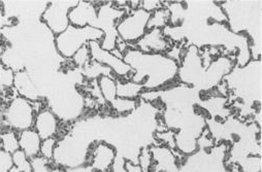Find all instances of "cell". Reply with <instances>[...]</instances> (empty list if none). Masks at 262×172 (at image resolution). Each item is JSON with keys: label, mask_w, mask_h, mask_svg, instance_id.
Returning <instances> with one entry per match:
<instances>
[{"label": "cell", "mask_w": 262, "mask_h": 172, "mask_svg": "<svg viewBox=\"0 0 262 172\" xmlns=\"http://www.w3.org/2000/svg\"><path fill=\"white\" fill-rule=\"evenodd\" d=\"M124 62L131 68L130 81L141 84L145 90L160 88L179 75V64L169 56L149 54L138 48H127L123 54Z\"/></svg>", "instance_id": "obj_1"}, {"label": "cell", "mask_w": 262, "mask_h": 172, "mask_svg": "<svg viewBox=\"0 0 262 172\" xmlns=\"http://www.w3.org/2000/svg\"><path fill=\"white\" fill-rule=\"evenodd\" d=\"M103 32L95 27H75L70 25L62 33L55 36L54 42L59 55L65 59H72L74 55L90 41H101Z\"/></svg>", "instance_id": "obj_2"}, {"label": "cell", "mask_w": 262, "mask_h": 172, "mask_svg": "<svg viewBox=\"0 0 262 172\" xmlns=\"http://www.w3.org/2000/svg\"><path fill=\"white\" fill-rule=\"evenodd\" d=\"M0 114L4 128L20 133L33 128L36 111L32 101L22 96H16L0 111Z\"/></svg>", "instance_id": "obj_3"}, {"label": "cell", "mask_w": 262, "mask_h": 172, "mask_svg": "<svg viewBox=\"0 0 262 172\" xmlns=\"http://www.w3.org/2000/svg\"><path fill=\"white\" fill-rule=\"evenodd\" d=\"M151 13L139 8L124 16L116 25V30L125 43H137L146 33Z\"/></svg>", "instance_id": "obj_4"}, {"label": "cell", "mask_w": 262, "mask_h": 172, "mask_svg": "<svg viewBox=\"0 0 262 172\" xmlns=\"http://www.w3.org/2000/svg\"><path fill=\"white\" fill-rule=\"evenodd\" d=\"M125 16V11L115 8L112 4H103L97 8V22L100 30L103 32V38L100 46L108 52L116 50L119 39L116 25Z\"/></svg>", "instance_id": "obj_5"}, {"label": "cell", "mask_w": 262, "mask_h": 172, "mask_svg": "<svg viewBox=\"0 0 262 172\" xmlns=\"http://www.w3.org/2000/svg\"><path fill=\"white\" fill-rule=\"evenodd\" d=\"M78 3L74 0H59L47 4L45 11L41 13V21L55 36L69 28L71 25L69 13Z\"/></svg>", "instance_id": "obj_6"}, {"label": "cell", "mask_w": 262, "mask_h": 172, "mask_svg": "<svg viewBox=\"0 0 262 172\" xmlns=\"http://www.w3.org/2000/svg\"><path fill=\"white\" fill-rule=\"evenodd\" d=\"M90 50L91 60L108 68L119 78H125L131 75V68L124 62L123 59L118 58L112 52L105 51L100 46V41H90L88 43Z\"/></svg>", "instance_id": "obj_7"}, {"label": "cell", "mask_w": 262, "mask_h": 172, "mask_svg": "<svg viewBox=\"0 0 262 172\" xmlns=\"http://www.w3.org/2000/svg\"><path fill=\"white\" fill-rule=\"evenodd\" d=\"M70 24L75 27L97 28V7L93 3L79 2L69 13Z\"/></svg>", "instance_id": "obj_8"}, {"label": "cell", "mask_w": 262, "mask_h": 172, "mask_svg": "<svg viewBox=\"0 0 262 172\" xmlns=\"http://www.w3.org/2000/svg\"><path fill=\"white\" fill-rule=\"evenodd\" d=\"M116 157V150L112 145L101 141L91 149L89 155L90 165L94 171L108 172Z\"/></svg>", "instance_id": "obj_9"}, {"label": "cell", "mask_w": 262, "mask_h": 172, "mask_svg": "<svg viewBox=\"0 0 262 172\" xmlns=\"http://www.w3.org/2000/svg\"><path fill=\"white\" fill-rule=\"evenodd\" d=\"M33 129L38 133L42 140L55 137L59 129L58 117L52 109H40L35 114Z\"/></svg>", "instance_id": "obj_10"}, {"label": "cell", "mask_w": 262, "mask_h": 172, "mask_svg": "<svg viewBox=\"0 0 262 172\" xmlns=\"http://www.w3.org/2000/svg\"><path fill=\"white\" fill-rule=\"evenodd\" d=\"M137 46L144 53L161 54L168 48V40L161 29H152L137 42Z\"/></svg>", "instance_id": "obj_11"}, {"label": "cell", "mask_w": 262, "mask_h": 172, "mask_svg": "<svg viewBox=\"0 0 262 172\" xmlns=\"http://www.w3.org/2000/svg\"><path fill=\"white\" fill-rule=\"evenodd\" d=\"M181 79L186 83H195L200 81V73H202V62L198 48L191 46L183 62L182 69L179 68Z\"/></svg>", "instance_id": "obj_12"}, {"label": "cell", "mask_w": 262, "mask_h": 172, "mask_svg": "<svg viewBox=\"0 0 262 172\" xmlns=\"http://www.w3.org/2000/svg\"><path fill=\"white\" fill-rule=\"evenodd\" d=\"M42 139L33 129H27L19 133V146L25 155L32 159L40 155V145Z\"/></svg>", "instance_id": "obj_13"}, {"label": "cell", "mask_w": 262, "mask_h": 172, "mask_svg": "<svg viewBox=\"0 0 262 172\" xmlns=\"http://www.w3.org/2000/svg\"><path fill=\"white\" fill-rule=\"evenodd\" d=\"M14 87L17 88L18 93L20 94L19 96H22L30 101L33 100V102L38 99L37 90L25 70H20L15 73Z\"/></svg>", "instance_id": "obj_14"}, {"label": "cell", "mask_w": 262, "mask_h": 172, "mask_svg": "<svg viewBox=\"0 0 262 172\" xmlns=\"http://www.w3.org/2000/svg\"><path fill=\"white\" fill-rule=\"evenodd\" d=\"M96 83L105 102L111 103L117 98V81L112 76H101Z\"/></svg>", "instance_id": "obj_15"}, {"label": "cell", "mask_w": 262, "mask_h": 172, "mask_svg": "<svg viewBox=\"0 0 262 172\" xmlns=\"http://www.w3.org/2000/svg\"><path fill=\"white\" fill-rule=\"evenodd\" d=\"M152 157L158 162L159 166H162V170L164 171V163H166L167 172H177V165L174 157L171 152L165 148H154L150 150Z\"/></svg>", "instance_id": "obj_16"}, {"label": "cell", "mask_w": 262, "mask_h": 172, "mask_svg": "<svg viewBox=\"0 0 262 172\" xmlns=\"http://www.w3.org/2000/svg\"><path fill=\"white\" fill-rule=\"evenodd\" d=\"M145 90L141 84L129 81H117V97L126 98V99H135L138 97L141 92Z\"/></svg>", "instance_id": "obj_17"}, {"label": "cell", "mask_w": 262, "mask_h": 172, "mask_svg": "<svg viewBox=\"0 0 262 172\" xmlns=\"http://www.w3.org/2000/svg\"><path fill=\"white\" fill-rule=\"evenodd\" d=\"M0 148L10 154L19 151V133L12 129L4 128L0 133Z\"/></svg>", "instance_id": "obj_18"}, {"label": "cell", "mask_w": 262, "mask_h": 172, "mask_svg": "<svg viewBox=\"0 0 262 172\" xmlns=\"http://www.w3.org/2000/svg\"><path fill=\"white\" fill-rule=\"evenodd\" d=\"M171 18V13L168 9L161 8L151 14V17L148 22L147 30L152 29H161L162 27H166Z\"/></svg>", "instance_id": "obj_19"}, {"label": "cell", "mask_w": 262, "mask_h": 172, "mask_svg": "<svg viewBox=\"0 0 262 172\" xmlns=\"http://www.w3.org/2000/svg\"><path fill=\"white\" fill-rule=\"evenodd\" d=\"M15 71L7 67L0 61V89L9 90L14 87L15 82Z\"/></svg>", "instance_id": "obj_20"}, {"label": "cell", "mask_w": 262, "mask_h": 172, "mask_svg": "<svg viewBox=\"0 0 262 172\" xmlns=\"http://www.w3.org/2000/svg\"><path fill=\"white\" fill-rule=\"evenodd\" d=\"M110 104L112 108L118 113L130 112L137 107L136 99H126V98H120V97H117Z\"/></svg>", "instance_id": "obj_21"}, {"label": "cell", "mask_w": 262, "mask_h": 172, "mask_svg": "<svg viewBox=\"0 0 262 172\" xmlns=\"http://www.w3.org/2000/svg\"><path fill=\"white\" fill-rule=\"evenodd\" d=\"M13 157V163L14 166L20 171V172H32L31 167V159L28 158L25 153H23L21 150L15 152L12 154Z\"/></svg>", "instance_id": "obj_22"}, {"label": "cell", "mask_w": 262, "mask_h": 172, "mask_svg": "<svg viewBox=\"0 0 262 172\" xmlns=\"http://www.w3.org/2000/svg\"><path fill=\"white\" fill-rule=\"evenodd\" d=\"M72 60L74 61V63L78 66V67H86L90 61H91V56H90V50L88 44L82 46L72 58Z\"/></svg>", "instance_id": "obj_23"}, {"label": "cell", "mask_w": 262, "mask_h": 172, "mask_svg": "<svg viewBox=\"0 0 262 172\" xmlns=\"http://www.w3.org/2000/svg\"><path fill=\"white\" fill-rule=\"evenodd\" d=\"M32 172H54L52 160H48L40 155L31 159Z\"/></svg>", "instance_id": "obj_24"}, {"label": "cell", "mask_w": 262, "mask_h": 172, "mask_svg": "<svg viewBox=\"0 0 262 172\" xmlns=\"http://www.w3.org/2000/svg\"><path fill=\"white\" fill-rule=\"evenodd\" d=\"M57 143H58V141L55 137L43 139L41 141V145H40V156L48 160L53 161Z\"/></svg>", "instance_id": "obj_25"}, {"label": "cell", "mask_w": 262, "mask_h": 172, "mask_svg": "<svg viewBox=\"0 0 262 172\" xmlns=\"http://www.w3.org/2000/svg\"><path fill=\"white\" fill-rule=\"evenodd\" d=\"M14 166L12 154L0 148V172H9Z\"/></svg>", "instance_id": "obj_26"}, {"label": "cell", "mask_w": 262, "mask_h": 172, "mask_svg": "<svg viewBox=\"0 0 262 172\" xmlns=\"http://www.w3.org/2000/svg\"><path fill=\"white\" fill-rule=\"evenodd\" d=\"M152 163V155L150 150L143 149L140 155V166L144 172H147Z\"/></svg>", "instance_id": "obj_27"}, {"label": "cell", "mask_w": 262, "mask_h": 172, "mask_svg": "<svg viewBox=\"0 0 262 172\" xmlns=\"http://www.w3.org/2000/svg\"><path fill=\"white\" fill-rule=\"evenodd\" d=\"M16 24H17V19L9 18L5 14L3 8H0V30H3V29L8 28V27H12Z\"/></svg>", "instance_id": "obj_28"}, {"label": "cell", "mask_w": 262, "mask_h": 172, "mask_svg": "<svg viewBox=\"0 0 262 172\" xmlns=\"http://www.w3.org/2000/svg\"><path fill=\"white\" fill-rule=\"evenodd\" d=\"M141 6L143 10L149 12V13H153L161 8L162 7V3L161 2H156V0H147V2H141Z\"/></svg>", "instance_id": "obj_29"}, {"label": "cell", "mask_w": 262, "mask_h": 172, "mask_svg": "<svg viewBox=\"0 0 262 172\" xmlns=\"http://www.w3.org/2000/svg\"><path fill=\"white\" fill-rule=\"evenodd\" d=\"M125 159L123 158H117L115 159L110 171L111 172H127L125 169Z\"/></svg>", "instance_id": "obj_30"}, {"label": "cell", "mask_w": 262, "mask_h": 172, "mask_svg": "<svg viewBox=\"0 0 262 172\" xmlns=\"http://www.w3.org/2000/svg\"><path fill=\"white\" fill-rule=\"evenodd\" d=\"M125 169L127 172H144L140 165L134 164L131 161H125Z\"/></svg>", "instance_id": "obj_31"}, {"label": "cell", "mask_w": 262, "mask_h": 172, "mask_svg": "<svg viewBox=\"0 0 262 172\" xmlns=\"http://www.w3.org/2000/svg\"><path fill=\"white\" fill-rule=\"evenodd\" d=\"M6 50H7V45L4 42H0V59H2V57L4 56Z\"/></svg>", "instance_id": "obj_32"}, {"label": "cell", "mask_w": 262, "mask_h": 172, "mask_svg": "<svg viewBox=\"0 0 262 172\" xmlns=\"http://www.w3.org/2000/svg\"><path fill=\"white\" fill-rule=\"evenodd\" d=\"M9 172H20V171H19V170H18V169H17L15 166H13V168H12V169H11Z\"/></svg>", "instance_id": "obj_33"}, {"label": "cell", "mask_w": 262, "mask_h": 172, "mask_svg": "<svg viewBox=\"0 0 262 172\" xmlns=\"http://www.w3.org/2000/svg\"><path fill=\"white\" fill-rule=\"evenodd\" d=\"M0 42H4L3 41V33L2 32H0Z\"/></svg>", "instance_id": "obj_34"}, {"label": "cell", "mask_w": 262, "mask_h": 172, "mask_svg": "<svg viewBox=\"0 0 262 172\" xmlns=\"http://www.w3.org/2000/svg\"><path fill=\"white\" fill-rule=\"evenodd\" d=\"M2 5H3V3H2V2H0V8H2Z\"/></svg>", "instance_id": "obj_35"}]
</instances>
